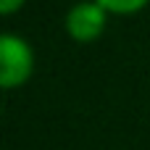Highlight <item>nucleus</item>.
Returning a JSON list of instances; mask_svg holds the SVG:
<instances>
[{
  "instance_id": "obj_1",
  "label": "nucleus",
  "mask_w": 150,
  "mask_h": 150,
  "mask_svg": "<svg viewBox=\"0 0 150 150\" xmlns=\"http://www.w3.org/2000/svg\"><path fill=\"white\" fill-rule=\"evenodd\" d=\"M0 79L5 90H13L18 84H24L32 74V50L21 37L13 34H3L0 37Z\"/></svg>"
},
{
  "instance_id": "obj_2",
  "label": "nucleus",
  "mask_w": 150,
  "mask_h": 150,
  "mask_svg": "<svg viewBox=\"0 0 150 150\" xmlns=\"http://www.w3.org/2000/svg\"><path fill=\"white\" fill-rule=\"evenodd\" d=\"M66 29L76 42H92L105 29V8L100 3H76L66 16Z\"/></svg>"
},
{
  "instance_id": "obj_3",
  "label": "nucleus",
  "mask_w": 150,
  "mask_h": 150,
  "mask_svg": "<svg viewBox=\"0 0 150 150\" xmlns=\"http://www.w3.org/2000/svg\"><path fill=\"white\" fill-rule=\"evenodd\" d=\"M95 3H100L111 13H134L142 5H148V0H95Z\"/></svg>"
},
{
  "instance_id": "obj_4",
  "label": "nucleus",
  "mask_w": 150,
  "mask_h": 150,
  "mask_svg": "<svg viewBox=\"0 0 150 150\" xmlns=\"http://www.w3.org/2000/svg\"><path fill=\"white\" fill-rule=\"evenodd\" d=\"M24 5V0H0V11L3 13H13L16 8H21Z\"/></svg>"
}]
</instances>
